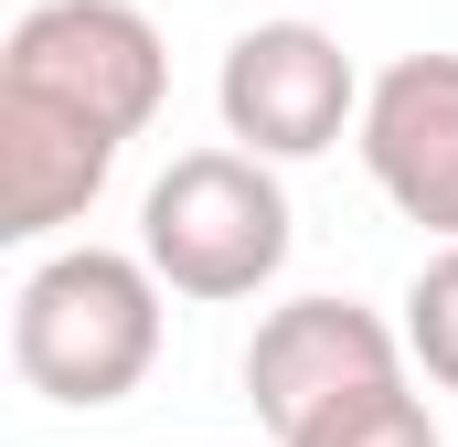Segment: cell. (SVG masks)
I'll use <instances>...</instances> for the list:
<instances>
[{
	"label": "cell",
	"instance_id": "cell-1",
	"mask_svg": "<svg viewBox=\"0 0 458 447\" xmlns=\"http://www.w3.org/2000/svg\"><path fill=\"white\" fill-rule=\"evenodd\" d=\"M149 362H160V277H149V256L64 245V256H43L21 277V299H11V373L43 405L97 416V405L149 384Z\"/></svg>",
	"mask_w": 458,
	"mask_h": 447
},
{
	"label": "cell",
	"instance_id": "cell-2",
	"mask_svg": "<svg viewBox=\"0 0 458 447\" xmlns=\"http://www.w3.org/2000/svg\"><path fill=\"white\" fill-rule=\"evenodd\" d=\"M139 256H149V277L171 299H203V309L256 299L288 266V192H277V171L245 160V149H182L149 181V203H139Z\"/></svg>",
	"mask_w": 458,
	"mask_h": 447
},
{
	"label": "cell",
	"instance_id": "cell-3",
	"mask_svg": "<svg viewBox=\"0 0 458 447\" xmlns=\"http://www.w3.org/2000/svg\"><path fill=\"white\" fill-rule=\"evenodd\" d=\"M0 97L54 107V117H75V128L128 149L171 97V54H160L149 11H128V0H43L0 43Z\"/></svg>",
	"mask_w": 458,
	"mask_h": 447
},
{
	"label": "cell",
	"instance_id": "cell-4",
	"mask_svg": "<svg viewBox=\"0 0 458 447\" xmlns=\"http://www.w3.org/2000/svg\"><path fill=\"white\" fill-rule=\"evenodd\" d=\"M362 75L352 54L320 32V21H256L225 43V75H214V107H225V139L245 160H320L342 128H362Z\"/></svg>",
	"mask_w": 458,
	"mask_h": 447
},
{
	"label": "cell",
	"instance_id": "cell-5",
	"mask_svg": "<svg viewBox=\"0 0 458 447\" xmlns=\"http://www.w3.org/2000/svg\"><path fill=\"white\" fill-rule=\"evenodd\" d=\"M384 384H405V331H384L362 299H288L245 341V394L277 426V447L352 394H384Z\"/></svg>",
	"mask_w": 458,
	"mask_h": 447
},
{
	"label": "cell",
	"instance_id": "cell-6",
	"mask_svg": "<svg viewBox=\"0 0 458 447\" xmlns=\"http://www.w3.org/2000/svg\"><path fill=\"white\" fill-rule=\"evenodd\" d=\"M362 171L405 224L458 245V54H394L362 97Z\"/></svg>",
	"mask_w": 458,
	"mask_h": 447
},
{
	"label": "cell",
	"instance_id": "cell-7",
	"mask_svg": "<svg viewBox=\"0 0 458 447\" xmlns=\"http://www.w3.org/2000/svg\"><path fill=\"white\" fill-rule=\"evenodd\" d=\"M107 171H117V139H97V128H75L54 107L0 97V234L11 245H43L54 224H75L107 192Z\"/></svg>",
	"mask_w": 458,
	"mask_h": 447
},
{
	"label": "cell",
	"instance_id": "cell-8",
	"mask_svg": "<svg viewBox=\"0 0 458 447\" xmlns=\"http://www.w3.org/2000/svg\"><path fill=\"white\" fill-rule=\"evenodd\" d=\"M288 447H448V437H437V416H427V394H405V384H384V394H352V405H331L320 426H299Z\"/></svg>",
	"mask_w": 458,
	"mask_h": 447
},
{
	"label": "cell",
	"instance_id": "cell-9",
	"mask_svg": "<svg viewBox=\"0 0 458 447\" xmlns=\"http://www.w3.org/2000/svg\"><path fill=\"white\" fill-rule=\"evenodd\" d=\"M405 351L427 362V384L458 394V245H437L416 266V288H405Z\"/></svg>",
	"mask_w": 458,
	"mask_h": 447
}]
</instances>
